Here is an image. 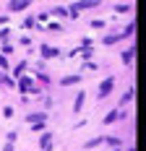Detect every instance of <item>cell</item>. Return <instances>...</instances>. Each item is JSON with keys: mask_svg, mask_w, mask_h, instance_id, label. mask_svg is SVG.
<instances>
[{"mask_svg": "<svg viewBox=\"0 0 146 151\" xmlns=\"http://www.w3.org/2000/svg\"><path fill=\"white\" fill-rule=\"evenodd\" d=\"M117 115H120V112H117V109H112V112L104 117V122H115V120H117Z\"/></svg>", "mask_w": 146, "mask_h": 151, "instance_id": "7a4b0ae2", "label": "cell"}, {"mask_svg": "<svg viewBox=\"0 0 146 151\" xmlns=\"http://www.w3.org/2000/svg\"><path fill=\"white\" fill-rule=\"evenodd\" d=\"M110 89H112V78H107V81L102 83V89H99V99H104V96L110 94Z\"/></svg>", "mask_w": 146, "mask_h": 151, "instance_id": "6da1fadb", "label": "cell"}, {"mask_svg": "<svg viewBox=\"0 0 146 151\" xmlns=\"http://www.w3.org/2000/svg\"><path fill=\"white\" fill-rule=\"evenodd\" d=\"M81 104H84V94H78V96H76V104H73V107H76V109H81Z\"/></svg>", "mask_w": 146, "mask_h": 151, "instance_id": "3957f363", "label": "cell"}]
</instances>
